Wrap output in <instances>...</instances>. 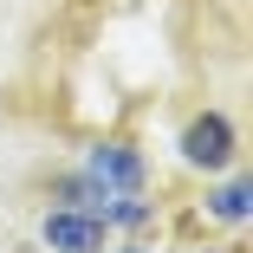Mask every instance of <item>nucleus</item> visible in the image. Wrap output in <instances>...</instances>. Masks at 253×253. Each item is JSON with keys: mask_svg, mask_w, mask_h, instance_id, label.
<instances>
[{"mask_svg": "<svg viewBox=\"0 0 253 253\" xmlns=\"http://www.w3.org/2000/svg\"><path fill=\"white\" fill-rule=\"evenodd\" d=\"M182 163L188 169H201V175H221V169H234V149H240V136H234V117L227 111H195L188 124H182Z\"/></svg>", "mask_w": 253, "mask_h": 253, "instance_id": "1", "label": "nucleus"}, {"mask_svg": "<svg viewBox=\"0 0 253 253\" xmlns=\"http://www.w3.org/2000/svg\"><path fill=\"white\" fill-rule=\"evenodd\" d=\"M78 169H84L91 182H104L111 195H136V188H143V175H149V169H143V149H136V143H124V136L97 143Z\"/></svg>", "mask_w": 253, "mask_h": 253, "instance_id": "3", "label": "nucleus"}, {"mask_svg": "<svg viewBox=\"0 0 253 253\" xmlns=\"http://www.w3.org/2000/svg\"><path fill=\"white\" fill-rule=\"evenodd\" d=\"M104 253H156V247H143V240H124V247H104Z\"/></svg>", "mask_w": 253, "mask_h": 253, "instance_id": "6", "label": "nucleus"}, {"mask_svg": "<svg viewBox=\"0 0 253 253\" xmlns=\"http://www.w3.org/2000/svg\"><path fill=\"white\" fill-rule=\"evenodd\" d=\"M52 195L65 201V208H91V214H104V208H111V188H104V182H91L84 169L59 175V182H52Z\"/></svg>", "mask_w": 253, "mask_h": 253, "instance_id": "4", "label": "nucleus"}, {"mask_svg": "<svg viewBox=\"0 0 253 253\" xmlns=\"http://www.w3.org/2000/svg\"><path fill=\"white\" fill-rule=\"evenodd\" d=\"M208 214H214V221H227V227H240V221L253 214V182H247V175L221 182V188L208 195Z\"/></svg>", "mask_w": 253, "mask_h": 253, "instance_id": "5", "label": "nucleus"}, {"mask_svg": "<svg viewBox=\"0 0 253 253\" xmlns=\"http://www.w3.org/2000/svg\"><path fill=\"white\" fill-rule=\"evenodd\" d=\"M39 240L52 247V253H104L111 247V221L104 214H91V208H59L39 221Z\"/></svg>", "mask_w": 253, "mask_h": 253, "instance_id": "2", "label": "nucleus"}]
</instances>
